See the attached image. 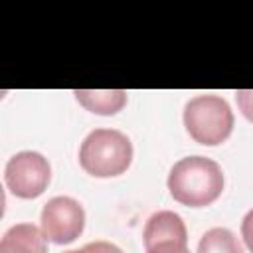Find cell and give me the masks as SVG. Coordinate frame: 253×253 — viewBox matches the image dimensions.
<instances>
[{
	"mask_svg": "<svg viewBox=\"0 0 253 253\" xmlns=\"http://www.w3.org/2000/svg\"><path fill=\"white\" fill-rule=\"evenodd\" d=\"M170 196L188 208H204L213 204L223 192L221 166L208 156L180 158L168 174Z\"/></svg>",
	"mask_w": 253,
	"mask_h": 253,
	"instance_id": "obj_1",
	"label": "cell"
},
{
	"mask_svg": "<svg viewBox=\"0 0 253 253\" xmlns=\"http://www.w3.org/2000/svg\"><path fill=\"white\" fill-rule=\"evenodd\" d=\"M132 162V142L117 128H95L79 146L81 168L95 178H113L128 170Z\"/></svg>",
	"mask_w": 253,
	"mask_h": 253,
	"instance_id": "obj_2",
	"label": "cell"
},
{
	"mask_svg": "<svg viewBox=\"0 0 253 253\" xmlns=\"http://www.w3.org/2000/svg\"><path fill=\"white\" fill-rule=\"evenodd\" d=\"M184 126L198 144L215 146L229 138L233 111L219 95H196L184 107Z\"/></svg>",
	"mask_w": 253,
	"mask_h": 253,
	"instance_id": "obj_3",
	"label": "cell"
},
{
	"mask_svg": "<svg viewBox=\"0 0 253 253\" xmlns=\"http://www.w3.org/2000/svg\"><path fill=\"white\" fill-rule=\"evenodd\" d=\"M49 180H51V166L47 158L40 152L22 150L6 162L4 182L16 198L34 200L42 196Z\"/></svg>",
	"mask_w": 253,
	"mask_h": 253,
	"instance_id": "obj_4",
	"label": "cell"
},
{
	"mask_svg": "<svg viewBox=\"0 0 253 253\" xmlns=\"http://www.w3.org/2000/svg\"><path fill=\"white\" fill-rule=\"evenodd\" d=\"M85 227L83 206L69 196H55L47 200L40 215V229L43 237L57 245L75 241Z\"/></svg>",
	"mask_w": 253,
	"mask_h": 253,
	"instance_id": "obj_5",
	"label": "cell"
},
{
	"mask_svg": "<svg viewBox=\"0 0 253 253\" xmlns=\"http://www.w3.org/2000/svg\"><path fill=\"white\" fill-rule=\"evenodd\" d=\"M142 241H144V249H150L164 241L188 243L186 223L176 211L160 210L146 219V225L142 231Z\"/></svg>",
	"mask_w": 253,
	"mask_h": 253,
	"instance_id": "obj_6",
	"label": "cell"
},
{
	"mask_svg": "<svg viewBox=\"0 0 253 253\" xmlns=\"http://www.w3.org/2000/svg\"><path fill=\"white\" fill-rule=\"evenodd\" d=\"M45 237L34 223H16L0 239V253H47Z\"/></svg>",
	"mask_w": 253,
	"mask_h": 253,
	"instance_id": "obj_7",
	"label": "cell"
},
{
	"mask_svg": "<svg viewBox=\"0 0 253 253\" xmlns=\"http://www.w3.org/2000/svg\"><path fill=\"white\" fill-rule=\"evenodd\" d=\"M73 95L81 107L103 117H111L123 111L128 99L125 89H75Z\"/></svg>",
	"mask_w": 253,
	"mask_h": 253,
	"instance_id": "obj_8",
	"label": "cell"
},
{
	"mask_svg": "<svg viewBox=\"0 0 253 253\" xmlns=\"http://www.w3.org/2000/svg\"><path fill=\"white\" fill-rule=\"evenodd\" d=\"M196 253H245L239 237L227 227L208 229L198 243Z\"/></svg>",
	"mask_w": 253,
	"mask_h": 253,
	"instance_id": "obj_9",
	"label": "cell"
},
{
	"mask_svg": "<svg viewBox=\"0 0 253 253\" xmlns=\"http://www.w3.org/2000/svg\"><path fill=\"white\" fill-rule=\"evenodd\" d=\"M235 101H237V107L243 113V117L253 123V89L235 91Z\"/></svg>",
	"mask_w": 253,
	"mask_h": 253,
	"instance_id": "obj_10",
	"label": "cell"
},
{
	"mask_svg": "<svg viewBox=\"0 0 253 253\" xmlns=\"http://www.w3.org/2000/svg\"><path fill=\"white\" fill-rule=\"evenodd\" d=\"M146 253H190V249H188V243L164 241V243H158V245L146 249Z\"/></svg>",
	"mask_w": 253,
	"mask_h": 253,
	"instance_id": "obj_11",
	"label": "cell"
},
{
	"mask_svg": "<svg viewBox=\"0 0 253 253\" xmlns=\"http://www.w3.org/2000/svg\"><path fill=\"white\" fill-rule=\"evenodd\" d=\"M241 237H243L247 249L253 253V208L241 219Z\"/></svg>",
	"mask_w": 253,
	"mask_h": 253,
	"instance_id": "obj_12",
	"label": "cell"
},
{
	"mask_svg": "<svg viewBox=\"0 0 253 253\" xmlns=\"http://www.w3.org/2000/svg\"><path fill=\"white\" fill-rule=\"evenodd\" d=\"M85 249L89 253H123L121 247H117L115 243H109V241H91L85 245Z\"/></svg>",
	"mask_w": 253,
	"mask_h": 253,
	"instance_id": "obj_13",
	"label": "cell"
},
{
	"mask_svg": "<svg viewBox=\"0 0 253 253\" xmlns=\"http://www.w3.org/2000/svg\"><path fill=\"white\" fill-rule=\"evenodd\" d=\"M65 253H89V251L83 247V249H73V251H65Z\"/></svg>",
	"mask_w": 253,
	"mask_h": 253,
	"instance_id": "obj_14",
	"label": "cell"
}]
</instances>
